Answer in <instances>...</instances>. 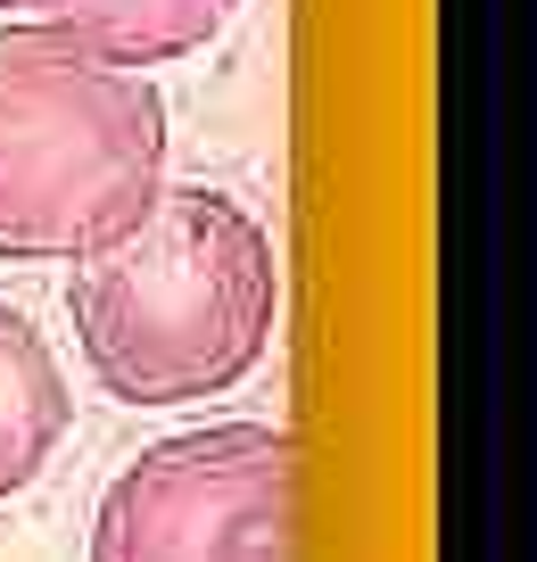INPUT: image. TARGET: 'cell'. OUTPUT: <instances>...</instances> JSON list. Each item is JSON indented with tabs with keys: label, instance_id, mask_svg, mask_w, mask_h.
Returning <instances> with one entry per match:
<instances>
[{
	"label": "cell",
	"instance_id": "obj_4",
	"mask_svg": "<svg viewBox=\"0 0 537 562\" xmlns=\"http://www.w3.org/2000/svg\"><path fill=\"white\" fill-rule=\"evenodd\" d=\"M67 430H75V389L51 331L25 306L0 299V505L51 472Z\"/></svg>",
	"mask_w": 537,
	"mask_h": 562
},
{
	"label": "cell",
	"instance_id": "obj_3",
	"mask_svg": "<svg viewBox=\"0 0 537 562\" xmlns=\"http://www.w3.org/2000/svg\"><path fill=\"white\" fill-rule=\"evenodd\" d=\"M298 447L281 422L149 439L91 505V562H290Z\"/></svg>",
	"mask_w": 537,
	"mask_h": 562
},
{
	"label": "cell",
	"instance_id": "obj_6",
	"mask_svg": "<svg viewBox=\"0 0 537 562\" xmlns=\"http://www.w3.org/2000/svg\"><path fill=\"white\" fill-rule=\"evenodd\" d=\"M0 9H18V0H0Z\"/></svg>",
	"mask_w": 537,
	"mask_h": 562
},
{
	"label": "cell",
	"instance_id": "obj_5",
	"mask_svg": "<svg viewBox=\"0 0 537 562\" xmlns=\"http://www.w3.org/2000/svg\"><path fill=\"white\" fill-rule=\"evenodd\" d=\"M18 9H34V25H51L75 50L108 58V67H133V75L199 58L240 18V0H18Z\"/></svg>",
	"mask_w": 537,
	"mask_h": 562
},
{
	"label": "cell",
	"instance_id": "obj_2",
	"mask_svg": "<svg viewBox=\"0 0 537 562\" xmlns=\"http://www.w3.org/2000/svg\"><path fill=\"white\" fill-rule=\"evenodd\" d=\"M174 116L133 67L0 25V265H83L166 191Z\"/></svg>",
	"mask_w": 537,
	"mask_h": 562
},
{
	"label": "cell",
	"instance_id": "obj_1",
	"mask_svg": "<svg viewBox=\"0 0 537 562\" xmlns=\"http://www.w3.org/2000/svg\"><path fill=\"white\" fill-rule=\"evenodd\" d=\"M67 323L100 397L133 414L224 397L265 364L281 323L273 232L215 182H166L124 240L75 265Z\"/></svg>",
	"mask_w": 537,
	"mask_h": 562
}]
</instances>
